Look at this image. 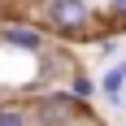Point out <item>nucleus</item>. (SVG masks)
<instances>
[{"label": "nucleus", "mask_w": 126, "mask_h": 126, "mask_svg": "<svg viewBox=\"0 0 126 126\" xmlns=\"http://www.w3.org/2000/svg\"><path fill=\"white\" fill-rule=\"evenodd\" d=\"M0 126H35L26 104H0Z\"/></svg>", "instance_id": "39448f33"}, {"label": "nucleus", "mask_w": 126, "mask_h": 126, "mask_svg": "<svg viewBox=\"0 0 126 126\" xmlns=\"http://www.w3.org/2000/svg\"><path fill=\"white\" fill-rule=\"evenodd\" d=\"M0 44L13 52H31V57H39V52L48 48V31L35 22H4L0 26Z\"/></svg>", "instance_id": "7ed1b4c3"}, {"label": "nucleus", "mask_w": 126, "mask_h": 126, "mask_svg": "<svg viewBox=\"0 0 126 126\" xmlns=\"http://www.w3.org/2000/svg\"><path fill=\"white\" fill-rule=\"evenodd\" d=\"M109 17L126 26V0H109Z\"/></svg>", "instance_id": "0eeeda50"}, {"label": "nucleus", "mask_w": 126, "mask_h": 126, "mask_svg": "<svg viewBox=\"0 0 126 126\" xmlns=\"http://www.w3.org/2000/svg\"><path fill=\"white\" fill-rule=\"evenodd\" d=\"M122 104H126V87H122Z\"/></svg>", "instance_id": "6e6552de"}, {"label": "nucleus", "mask_w": 126, "mask_h": 126, "mask_svg": "<svg viewBox=\"0 0 126 126\" xmlns=\"http://www.w3.org/2000/svg\"><path fill=\"white\" fill-rule=\"evenodd\" d=\"M87 113V104L78 100L70 87H44L31 104V122L35 126H74Z\"/></svg>", "instance_id": "f257e3e1"}, {"label": "nucleus", "mask_w": 126, "mask_h": 126, "mask_svg": "<svg viewBox=\"0 0 126 126\" xmlns=\"http://www.w3.org/2000/svg\"><path fill=\"white\" fill-rule=\"evenodd\" d=\"M96 87H100V96H104L109 104H122V87H126V57H122L117 65H109V70H104Z\"/></svg>", "instance_id": "20e7f679"}, {"label": "nucleus", "mask_w": 126, "mask_h": 126, "mask_svg": "<svg viewBox=\"0 0 126 126\" xmlns=\"http://www.w3.org/2000/svg\"><path fill=\"white\" fill-rule=\"evenodd\" d=\"M91 22H96V9L87 0H48L44 4V31L52 35H91Z\"/></svg>", "instance_id": "f03ea898"}, {"label": "nucleus", "mask_w": 126, "mask_h": 126, "mask_svg": "<svg viewBox=\"0 0 126 126\" xmlns=\"http://www.w3.org/2000/svg\"><path fill=\"white\" fill-rule=\"evenodd\" d=\"M70 91H74V96H78L83 104H91V100H96V83H91V74L74 70V74H70Z\"/></svg>", "instance_id": "423d86ee"}]
</instances>
